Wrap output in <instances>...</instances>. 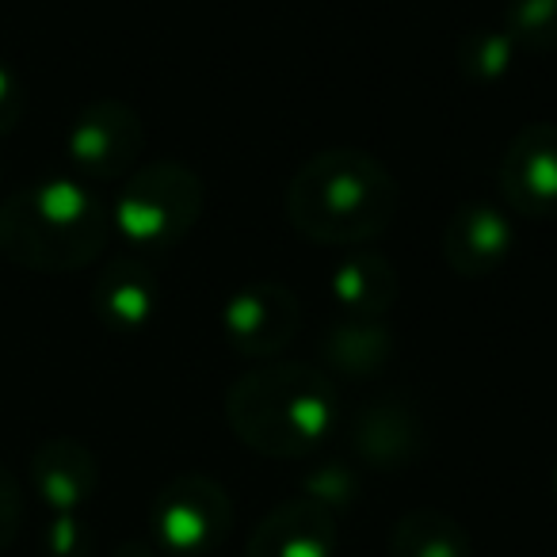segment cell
<instances>
[{
    "label": "cell",
    "instance_id": "obj_1",
    "mask_svg": "<svg viewBox=\"0 0 557 557\" xmlns=\"http://www.w3.org/2000/svg\"><path fill=\"white\" fill-rule=\"evenodd\" d=\"M397 180L363 149H325L295 172L287 218L306 240L363 248L389 230L397 214Z\"/></svg>",
    "mask_w": 557,
    "mask_h": 557
},
{
    "label": "cell",
    "instance_id": "obj_2",
    "mask_svg": "<svg viewBox=\"0 0 557 557\" xmlns=\"http://www.w3.org/2000/svg\"><path fill=\"white\" fill-rule=\"evenodd\" d=\"M225 420L256 455L306 458L341 424V394L325 371L306 363H271L233 382Z\"/></svg>",
    "mask_w": 557,
    "mask_h": 557
},
{
    "label": "cell",
    "instance_id": "obj_3",
    "mask_svg": "<svg viewBox=\"0 0 557 557\" xmlns=\"http://www.w3.org/2000/svg\"><path fill=\"white\" fill-rule=\"evenodd\" d=\"M111 214L73 180H39L0 199V256L32 271L88 268L108 245Z\"/></svg>",
    "mask_w": 557,
    "mask_h": 557
},
{
    "label": "cell",
    "instance_id": "obj_4",
    "mask_svg": "<svg viewBox=\"0 0 557 557\" xmlns=\"http://www.w3.org/2000/svg\"><path fill=\"white\" fill-rule=\"evenodd\" d=\"M202 214V180L184 161H153L131 172L115 199V225L138 252H169Z\"/></svg>",
    "mask_w": 557,
    "mask_h": 557
},
{
    "label": "cell",
    "instance_id": "obj_5",
    "mask_svg": "<svg viewBox=\"0 0 557 557\" xmlns=\"http://www.w3.org/2000/svg\"><path fill=\"white\" fill-rule=\"evenodd\" d=\"M233 504L218 481L184 473L169 481L153 500V531L176 557H207L230 534Z\"/></svg>",
    "mask_w": 557,
    "mask_h": 557
},
{
    "label": "cell",
    "instance_id": "obj_6",
    "mask_svg": "<svg viewBox=\"0 0 557 557\" xmlns=\"http://www.w3.org/2000/svg\"><path fill=\"white\" fill-rule=\"evenodd\" d=\"M65 149H70L73 169L85 172L88 180L131 176L146 149V126L131 103L96 100L73 119Z\"/></svg>",
    "mask_w": 557,
    "mask_h": 557
},
{
    "label": "cell",
    "instance_id": "obj_7",
    "mask_svg": "<svg viewBox=\"0 0 557 557\" xmlns=\"http://www.w3.org/2000/svg\"><path fill=\"white\" fill-rule=\"evenodd\" d=\"M222 329L233 351L248 359H271L287 348L302 329V306L283 283H248L225 302Z\"/></svg>",
    "mask_w": 557,
    "mask_h": 557
},
{
    "label": "cell",
    "instance_id": "obj_8",
    "mask_svg": "<svg viewBox=\"0 0 557 557\" xmlns=\"http://www.w3.org/2000/svg\"><path fill=\"white\" fill-rule=\"evenodd\" d=\"M500 195L523 218H557V123H527L508 141Z\"/></svg>",
    "mask_w": 557,
    "mask_h": 557
},
{
    "label": "cell",
    "instance_id": "obj_9",
    "mask_svg": "<svg viewBox=\"0 0 557 557\" xmlns=\"http://www.w3.org/2000/svg\"><path fill=\"white\" fill-rule=\"evenodd\" d=\"M336 554V519L333 508L318 496L302 493L283 500L263 516V523L248 539L245 557H333Z\"/></svg>",
    "mask_w": 557,
    "mask_h": 557
},
{
    "label": "cell",
    "instance_id": "obj_10",
    "mask_svg": "<svg viewBox=\"0 0 557 557\" xmlns=\"http://www.w3.org/2000/svg\"><path fill=\"white\" fill-rule=\"evenodd\" d=\"M511 240H516V233L500 210L488 202H466L443 225L440 252L455 275L485 278L508 260Z\"/></svg>",
    "mask_w": 557,
    "mask_h": 557
},
{
    "label": "cell",
    "instance_id": "obj_11",
    "mask_svg": "<svg viewBox=\"0 0 557 557\" xmlns=\"http://www.w3.org/2000/svg\"><path fill=\"white\" fill-rule=\"evenodd\" d=\"M96 318L115 333H138L153 321L161 306V287L157 271L141 256H119L103 268V275L92 287Z\"/></svg>",
    "mask_w": 557,
    "mask_h": 557
},
{
    "label": "cell",
    "instance_id": "obj_12",
    "mask_svg": "<svg viewBox=\"0 0 557 557\" xmlns=\"http://www.w3.org/2000/svg\"><path fill=\"white\" fill-rule=\"evenodd\" d=\"M351 443H356V455L371 466H409L412 458L424 447V424L420 417L401 405V397H386V401L367 405L356 417L351 428Z\"/></svg>",
    "mask_w": 557,
    "mask_h": 557
},
{
    "label": "cell",
    "instance_id": "obj_13",
    "mask_svg": "<svg viewBox=\"0 0 557 557\" xmlns=\"http://www.w3.org/2000/svg\"><path fill=\"white\" fill-rule=\"evenodd\" d=\"M397 298V271L382 252L359 248L333 271V302L344 318H382Z\"/></svg>",
    "mask_w": 557,
    "mask_h": 557
},
{
    "label": "cell",
    "instance_id": "obj_14",
    "mask_svg": "<svg viewBox=\"0 0 557 557\" xmlns=\"http://www.w3.org/2000/svg\"><path fill=\"white\" fill-rule=\"evenodd\" d=\"M32 478L35 488L42 493V500L65 511L85 504L96 493L100 470H96L92 450L81 447L77 440H47L35 450Z\"/></svg>",
    "mask_w": 557,
    "mask_h": 557
},
{
    "label": "cell",
    "instance_id": "obj_15",
    "mask_svg": "<svg viewBox=\"0 0 557 557\" xmlns=\"http://www.w3.org/2000/svg\"><path fill=\"white\" fill-rule=\"evenodd\" d=\"M389 351H394V341L386 329H379V318H344L321 341L325 363L348 379L379 374L389 363Z\"/></svg>",
    "mask_w": 557,
    "mask_h": 557
},
{
    "label": "cell",
    "instance_id": "obj_16",
    "mask_svg": "<svg viewBox=\"0 0 557 557\" xmlns=\"http://www.w3.org/2000/svg\"><path fill=\"white\" fill-rule=\"evenodd\" d=\"M394 557H473L470 531L455 516L440 508H417L397 519L394 539H389Z\"/></svg>",
    "mask_w": 557,
    "mask_h": 557
},
{
    "label": "cell",
    "instance_id": "obj_17",
    "mask_svg": "<svg viewBox=\"0 0 557 557\" xmlns=\"http://www.w3.org/2000/svg\"><path fill=\"white\" fill-rule=\"evenodd\" d=\"M500 32L531 54L557 50V0H508L504 4Z\"/></svg>",
    "mask_w": 557,
    "mask_h": 557
},
{
    "label": "cell",
    "instance_id": "obj_18",
    "mask_svg": "<svg viewBox=\"0 0 557 557\" xmlns=\"http://www.w3.org/2000/svg\"><path fill=\"white\" fill-rule=\"evenodd\" d=\"M511 50H516V42L504 32H473L462 39L458 62H462V70L470 73V77L493 81V77H500V73H508Z\"/></svg>",
    "mask_w": 557,
    "mask_h": 557
},
{
    "label": "cell",
    "instance_id": "obj_19",
    "mask_svg": "<svg viewBox=\"0 0 557 557\" xmlns=\"http://www.w3.org/2000/svg\"><path fill=\"white\" fill-rule=\"evenodd\" d=\"M20 519H24V488H20V481L0 466V549L16 539Z\"/></svg>",
    "mask_w": 557,
    "mask_h": 557
},
{
    "label": "cell",
    "instance_id": "obj_20",
    "mask_svg": "<svg viewBox=\"0 0 557 557\" xmlns=\"http://www.w3.org/2000/svg\"><path fill=\"white\" fill-rule=\"evenodd\" d=\"M24 108H27L24 85H20L9 65H0V134H9L24 119Z\"/></svg>",
    "mask_w": 557,
    "mask_h": 557
},
{
    "label": "cell",
    "instance_id": "obj_21",
    "mask_svg": "<svg viewBox=\"0 0 557 557\" xmlns=\"http://www.w3.org/2000/svg\"><path fill=\"white\" fill-rule=\"evenodd\" d=\"M554 493H557V470H554Z\"/></svg>",
    "mask_w": 557,
    "mask_h": 557
}]
</instances>
